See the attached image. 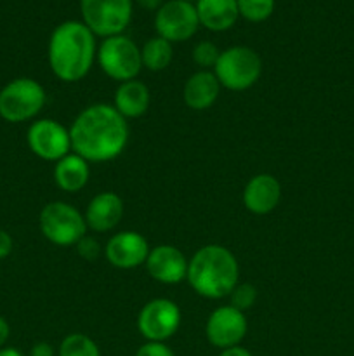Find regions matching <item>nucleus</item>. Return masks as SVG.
Wrapping results in <instances>:
<instances>
[{
	"mask_svg": "<svg viewBox=\"0 0 354 356\" xmlns=\"http://www.w3.org/2000/svg\"><path fill=\"white\" fill-rule=\"evenodd\" d=\"M151 92L149 87L141 80H127L121 82L115 90L113 106L125 118H139L149 110Z\"/></svg>",
	"mask_w": 354,
	"mask_h": 356,
	"instance_id": "obj_18",
	"label": "nucleus"
},
{
	"mask_svg": "<svg viewBox=\"0 0 354 356\" xmlns=\"http://www.w3.org/2000/svg\"><path fill=\"white\" fill-rule=\"evenodd\" d=\"M257 298H259V292H257L255 285L238 284L235 289H233L231 294H229V305H231L233 308L245 313L246 309H250L253 305H255Z\"/></svg>",
	"mask_w": 354,
	"mask_h": 356,
	"instance_id": "obj_24",
	"label": "nucleus"
},
{
	"mask_svg": "<svg viewBox=\"0 0 354 356\" xmlns=\"http://www.w3.org/2000/svg\"><path fill=\"white\" fill-rule=\"evenodd\" d=\"M239 16L250 23H262L269 19L276 7V0H236Z\"/></svg>",
	"mask_w": 354,
	"mask_h": 356,
	"instance_id": "obj_23",
	"label": "nucleus"
},
{
	"mask_svg": "<svg viewBox=\"0 0 354 356\" xmlns=\"http://www.w3.org/2000/svg\"><path fill=\"white\" fill-rule=\"evenodd\" d=\"M174 58V47L169 40L162 37H153L142 45L141 59L142 68H148L149 72H163L169 68Z\"/></svg>",
	"mask_w": 354,
	"mask_h": 356,
	"instance_id": "obj_21",
	"label": "nucleus"
},
{
	"mask_svg": "<svg viewBox=\"0 0 354 356\" xmlns=\"http://www.w3.org/2000/svg\"><path fill=\"white\" fill-rule=\"evenodd\" d=\"M44 86L30 76H19L0 89V118L9 124L35 120L45 106Z\"/></svg>",
	"mask_w": 354,
	"mask_h": 356,
	"instance_id": "obj_4",
	"label": "nucleus"
},
{
	"mask_svg": "<svg viewBox=\"0 0 354 356\" xmlns=\"http://www.w3.org/2000/svg\"><path fill=\"white\" fill-rule=\"evenodd\" d=\"M83 24L96 37L124 33L132 19V0H80Z\"/></svg>",
	"mask_w": 354,
	"mask_h": 356,
	"instance_id": "obj_8",
	"label": "nucleus"
},
{
	"mask_svg": "<svg viewBox=\"0 0 354 356\" xmlns=\"http://www.w3.org/2000/svg\"><path fill=\"white\" fill-rule=\"evenodd\" d=\"M200 26L196 7L184 0H169L163 3L155 16V30L158 37L170 44L186 42L196 33Z\"/></svg>",
	"mask_w": 354,
	"mask_h": 356,
	"instance_id": "obj_11",
	"label": "nucleus"
},
{
	"mask_svg": "<svg viewBox=\"0 0 354 356\" xmlns=\"http://www.w3.org/2000/svg\"><path fill=\"white\" fill-rule=\"evenodd\" d=\"M246 332H248V322L245 313L233 308L231 305L215 308L205 323L207 341L221 351L239 346L246 337Z\"/></svg>",
	"mask_w": 354,
	"mask_h": 356,
	"instance_id": "obj_12",
	"label": "nucleus"
},
{
	"mask_svg": "<svg viewBox=\"0 0 354 356\" xmlns=\"http://www.w3.org/2000/svg\"><path fill=\"white\" fill-rule=\"evenodd\" d=\"M14 249V240L6 229H0V261L10 256Z\"/></svg>",
	"mask_w": 354,
	"mask_h": 356,
	"instance_id": "obj_28",
	"label": "nucleus"
},
{
	"mask_svg": "<svg viewBox=\"0 0 354 356\" xmlns=\"http://www.w3.org/2000/svg\"><path fill=\"white\" fill-rule=\"evenodd\" d=\"M96 59L104 75L120 83L137 79L142 70L141 49L124 33L103 38Z\"/></svg>",
	"mask_w": 354,
	"mask_h": 356,
	"instance_id": "obj_7",
	"label": "nucleus"
},
{
	"mask_svg": "<svg viewBox=\"0 0 354 356\" xmlns=\"http://www.w3.org/2000/svg\"><path fill=\"white\" fill-rule=\"evenodd\" d=\"M180 320V308L172 299L156 298L141 308L137 315V329L146 341L165 343L176 336Z\"/></svg>",
	"mask_w": 354,
	"mask_h": 356,
	"instance_id": "obj_9",
	"label": "nucleus"
},
{
	"mask_svg": "<svg viewBox=\"0 0 354 356\" xmlns=\"http://www.w3.org/2000/svg\"><path fill=\"white\" fill-rule=\"evenodd\" d=\"M148 240L137 232H120L104 245V256L111 266L118 270H134L142 266L149 254Z\"/></svg>",
	"mask_w": 354,
	"mask_h": 356,
	"instance_id": "obj_13",
	"label": "nucleus"
},
{
	"mask_svg": "<svg viewBox=\"0 0 354 356\" xmlns=\"http://www.w3.org/2000/svg\"><path fill=\"white\" fill-rule=\"evenodd\" d=\"M219 54H221V51H219V47L214 44V42L201 40L194 45L193 61L203 70L214 68L215 63H217L219 59Z\"/></svg>",
	"mask_w": 354,
	"mask_h": 356,
	"instance_id": "obj_25",
	"label": "nucleus"
},
{
	"mask_svg": "<svg viewBox=\"0 0 354 356\" xmlns=\"http://www.w3.org/2000/svg\"><path fill=\"white\" fill-rule=\"evenodd\" d=\"M83 218L90 232H111L120 225L124 218V200L115 191H101L89 202Z\"/></svg>",
	"mask_w": 354,
	"mask_h": 356,
	"instance_id": "obj_15",
	"label": "nucleus"
},
{
	"mask_svg": "<svg viewBox=\"0 0 354 356\" xmlns=\"http://www.w3.org/2000/svg\"><path fill=\"white\" fill-rule=\"evenodd\" d=\"M238 278V259L228 247L219 243L200 247L187 263V284L205 299L229 298Z\"/></svg>",
	"mask_w": 354,
	"mask_h": 356,
	"instance_id": "obj_3",
	"label": "nucleus"
},
{
	"mask_svg": "<svg viewBox=\"0 0 354 356\" xmlns=\"http://www.w3.org/2000/svg\"><path fill=\"white\" fill-rule=\"evenodd\" d=\"M42 235L58 247L76 245L87 235L85 218L75 205L68 202H49L38 216Z\"/></svg>",
	"mask_w": 354,
	"mask_h": 356,
	"instance_id": "obj_5",
	"label": "nucleus"
},
{
	"mask_svg": "<svg viewBox=\"0 0 354 356\" xmlns=\"http://www.w3.org/2000/svg\"><path fill=\"white\" fill-rule=\"evenodd\" d=\"M90 165L85 159H82L76 153L62 156L54 165V181L59 190L66 193H76L83 190L89 183Z\"/></svg>",
	"mask_w": 354,
	"mask_h": 356,
	"instance_id": "obj_20",
	"label": "nucleus"
},
{
	"mask_svg": "<svg viewBox=\"0 0 354 356\" xmlns=\"http://www.w3.org/2000/svg\"><path fill=\"white\" fill-rule=\"evenodd\" d=\"M30 152L45 162H58L71 153L69 129L52 118H38L31 122L26 132Z\"/></svg>",
	"mask_w": 354,
	"mask_h": 356,
	"instance_id": "obj_10",
	"label": "nucleus"
},
{
	"mask_svg": "<svg viewBox=\"0 0 354 356\" xmlns=\"http://www.w3.org/2000/svg\"><path fill=\"white\" fill-rule=\"evenodd\" d=\"M139 6L146 10H158L163 6V0H137Z\"/></svg>",
	"mask_w": 354,
	"mask_h": 356,
	"instance_id": "obj_32",
	"label": "nucleus"
},
{
	"mask_svg": "<svg viewBox=\"0 0 354 356\" xmlns=\"http://www.w3.org/2000/svg\"><path fill=\"white\" fill-rule=\"evenodd\" d=\"M187 263L189 261L186 259L183 250L177 249L176 245L163 243L149 250L144 266L153 280L163 285H176L186 280Z\"/></svg>",
	"mask_w": 354,
	"mask_h": 356,
	"instance_id": "obj_14",
	"label": "nucleus"
},
{
	"mask_svg": "<svg viewBox=\"0 0 354 356\" xmlns=\"http://www.w3.org/2000/svg\"><path fill=\"white\" fill-rule=\"evenodd\" d=\"M10 337V325L2 315H0V348L6 346V343Z\"/></svg>",
	"mask_w": 354,
	"mask_h": 356,
	"instance_id": "obj_30",
	"label": "nucleus"
},
{
	"mask_svg": "<svg viewBox=\"0 0 354 356\" xmlns=\"http://www.w3.org/2000/svg\"><path fill=\"white\" fill-rule=\"evenodd\" d=\"M221 94V83L210 70H200L186 80L183 89L184 103L196 111L208 110L215 104Z\"/></svg>",
	"mask_w": 354,
	"mask_h": 356,
	"instance_id": "obj_17",
	"label": "nucleus"
},
{
	"mask_svg": "<svg viewBox=\"0 0 354 356\" xmlns=\"http://www.w3.org/2000/svg\"><path fill=\"white\" fill-rule=\"evenodd\" d=\"M128 136L127 118L106 103L83 108L69 125L71 152L89 163L110 162L120 156L127 148Z\"/></svg>",
	"mask_w": 354,
	"mask_h": 356,
	"instance_id": "obj_1",
	"label": "nucleus"
},
{
	"mask_svg": "<svg viewBox=\"0 0 354 356\" xmlns=\"http://www.w3.org/2000/svg\"><path fill=\"white\" fill-rule=\"evenodd\" d=\"M96 56V35L83 21H65L51 33L47 47L49 66L61 82L75 83L85 79Z\"/></svg>",
	"mask_w": 354,
	"mask_h": 356,
	"instance_id": "obj_2",
	"label": "nucleus"
},
{
	"mask_svg": "<svg viewBox=\"0 0 354 356\" xmlns=\"http://www.w3.org/2000/svg\"><path fill=\"white\" fill-rule=\"evenodd\" d=\"M76 252L82 259L85 261H94L101 256V245L96 238H92L90 235H85L78 243H76Z\"/></svg>",
	"mask_w": 354,
	"mask_h": 356,
	"instance_id": "obj_26",
	"label": "nucleus"
},
{
	"mask_svg": "<svg viewBox=\"0 0 354 356\" xmlns=\"http://www.w3.org/2000/svg\"><path fill=\"white\" fill-rule=\"evenodd\" d=\"M0 356H24L21 351H17L16 348H0Z\"/></svg>",
	"mask_w": 354,
	"mask_h": 356,
	"instance_id": "obj_33",
	"label": "nucleus"
},
{
	"mask_svg": "<svg viewBox=\"0 0 354 356\" xmlns=\"http://www.w3.org/2000/svg\"><path fill=\"white\" fill-rule=\"evenodd\" d=\"M58 356H101V351L96 341L90 339L89 336L82 332H73L61 341Z\"/></svg>",
	"mask_w": 354,
	"mask_h": 356,
	"instance_id": "obj_22",
	"label": "nucleus"
},
{
	"mask_svg": "<svg viewBox=\"0 0 354 356\" xmlns=\"http://www.w3.org/2000/svg\"><path fill=\"white\" fill-rule=\"evenodd\" d=\"M30 356H56V351L51 344L42 341V343L33 344V348H31L30 351Z\"/></svg>",
	"mask_w": 354,
	"mask_h": 356,
	"instance_id": "obj_29",
	"label": "nucleus"
},
{
	"mask_svg": "<svg viewBox=\"0 0 354 356\" xmlns=\"http://www.w3.org/2000/svg\"><path fill=\"white\" fill-rule=\"evenodd\" d=\"M219 356H253L250 353L246 348L243 346H235V348H228V350H222Z\"/></svg>",
	"mask_w": 354,
	"mask_h": 356,
	"instance_id": "obj_31",
	"label": "nucleus"
},
{
	"mask_svg": "<svg viewBox=\"0 0 354 356\" xmlns=\"http://www.w3.org/2000/svg\"><path fill=\"white\" fill-rule=\"evenodd\" d=\"M243 205L255 216H266L278 207L281 200V184L271 174H257L248 183L242 195Z\"/></svg>",
	"mask_w": 354,
	"mask_h": 356,
	"instance_id": "obj_16",
	"label": "nucleus"
},
{
	"mask_svg": "<svg viewBox=\"0 0 354 356\" xmlns=\"http://www.w3.org/2000/svg\"><path fill=\"white\" fill-rule=\"evenodd\" d=\"M196 14L201 26L210 31H226L238 21L236 0H198Z\"/></svg>",
	"mask_w": 354,
	"mask_h": 356,
	"instance_id": "obj_19",
	"label": "nucleus"
},
{
	"mask_svg": "<svg viewBox=\"0 0 354 356\" xmlns=\"http://www.w3.org/2000/svg\"><path fill=\"white\" fill-rule=\"evenodd\" d=\"M184 2H189V3H193L194 0H184ZM196 2H198V0H196Z\"/></svg>",
	"mask_w": 354,
	"mask_h": 356,
	"instance_id": "obj_34",
	"label": "nucleus"
},
{
	"mask_svg": "<svg viewBox=\"0 0 354 356\" xmlns=\"http://www.w3.org/2000/svg\"><path fill=\"white\" fill-rule=\"evenodd\" d=\"M135 356H176L174 351L167 346L165 343H155V341H146L139 350L135 351Z\"/></svg>",
	"mask_w": 354,
	"mask_h": 356,
	"instance_id": "obj_27",
	"label": "nucleus"
},
{
	"mask_svg": "<svg viewBox=\"0 0 354 356\" xmlns=\"http://www.w3.org/2000/svg\"><path fill=\"white\" fill-rule=\"evenodd\" d=\"M214 75L221 87L235 92L246 90L255 86L262 75V59L246 45H233L221 51L214 66Z\"/></svg>",
	"mask_w": 354,
	"mask_h": 356,
	"instance_id": "obj_6",
	"label": "nucleus"
}]
</instances>
